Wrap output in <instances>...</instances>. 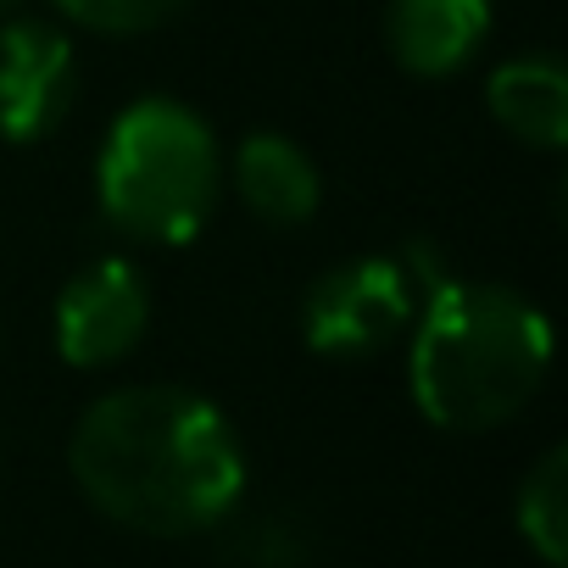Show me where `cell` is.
<instances>
[{
  "mask_svg": "<svg viewBox=\"0 0 568 568\" xmlns=\"http://www.w3.org/2000/svg\"><path fill=\"white\" fill-rule=\"evenodd\" d=\"M68 474L106 524L151 540L217 529L251 479L234 418L212 396L162 379L95 396L68 435Z\"/></svg>",
  "mask_w": 568,
  "mask_h": 568,
  "instance_id": "6da1fadb",
  "label": "cell"
},
{
  "mask_svg": "<svg viewBox=\"0 0 568 568\" xmlns=\"http://www.w3.org/2000/svg\"><path fill=\"white\" fill-rule=\"evenodd\" d=\"M551 374V318L513 284L452 278L407 329V396L446 435L513 424Z\"/></svg>",
  "mask_w": 568,
  "mask_h": 568,
  "instance_id": "7a4b0ae2",
  "label": "cell"
},
{
  "mask_svg": "<svg viewBox=\"0 0 568 568\" xmlns=\"http://www.w3.org/2000/svg\"><path fill=\"white\" fill-rule=\"evenodd\" d=\"M223 195V145L212 123L173 101H129L95 151V206L140 245H190Z\"/></svg>",
  "mask_w": 568,
  "mask_h": 568,
  "instance_id": "3957f363",
  "label": "cell"
},
{
  "mask_svg": "<svg viewBox=\"0 0 568 568\" xmlns=\"http://www.w3.org/2000/svg\"><path fill=\"white\" fill-rule=\"evenodd\" d=\"M418 318V291L407 284L396 251H368L318 273L302 296V341L329 363H363L407 341Z\"/></svg>",
  "mask_w": 568,
  "mask_h": 568,
  "instance_id": "277c9868",
  "label": "cell"
},
{
  "mask_svg": "<svg viewBox=\"0 0 568 568\" xmlns=\"http://www.w3.org/2000/svg\"><path fill=\"white\" fill-rule=\"evenodd\" d=\"M151 329V284L129 256H101L79 267L51 307V341L68 368H118Z\"/></svg>",
  "mask_w": 568,
  "mask_h": 568,
  "instance_id": "5b68a950",
  "label": "cell"
},
{
  "mask_svg": "<svg viewBox=\"0 0 568 568\" xmlns=\"http://www.w3.org/2000/svg\"><path fill=\"white\" fill-rule=\"evenodd\" d=\"M79 101V51L68 29L45 18H7L0 23V140L40 145L51 140Z\"/></svg>",
  "mask_w": 568,
  "mask_h": 568,
  "instance_id": "8992f818",
  "label": "cell"
},
{
  "mask_svg": "<svg viewBox=\"0 0 568 568\" xmlns=\"http://www.w3.org/2000/svg\"><path fill=\"white\" fill-rule=\"evenodd\" d=\"M240 195V206L251 217H262L267 229H302L318 217L324 206V173L318 162L278 129H251L223 173Z\"/></svg>",
  "mask_w": 568,
  "mask_h": 568,
  "instance_id": "52a82bcc",
  "label": "cell"
},
{
  "mask_svg": "<svg viewBox=\"0 0 568 568\" xmlns=\"http://www.w3.org/2000/svg\"><path fill=\"white\" fill-rule=\"evenodd\" d=\"M490 40V0H390L385 45L413 79H457Z\"/></svg>",
  "mask_w": 568,
  "mask_h": 568,
  "instance_id": "ba28073f",
  "label": "cell"
},
{
  "mask_svg": "<svg viewBox=\"0 0 568 568\" xmlns=\"http://www.w3.org/2000/svg\"><path fill=\"white\" fill-rule=\"evenodd\" d=\"M485 106L507 140L524 151H562L568 145V73L551 51L507 57L485 73Z\"/></svg>",
  "mask_w": 568,
  "mask_h": 568,
  "instance_id": "9c48e42d",
  "label": "cell"
},
{
  "mask_svg": "<svg viewBox=\"0 0 568 568\" xmlns=\"http://www.w3.org/2000/svg\"><path fill=\"white\" fill-rule=\"evenodd\" d=\"M513 524H518L524 546L546 568H562L568 562V452L562 446H546L535 457V468L518 479Z\"/></svg>",
  "mask_w": 568,
  "mask_h": 568,
  "instance_id": "30bf717a",
  "label": "cell"
},
{
  "mask_svg": "<svg viewBox=\"0 0 568 568\" xmlns=\"http://www.w3.org/2000/svg\"><path fill=\"white\" fill-rule=\"evenodd\" d=\"M57 18L84 29V34H106V40H134V34H156L168 29L190 0H51Z\"/></svg>",
  "mask_w": 568,
  "mask_h": 568,
  "instance_id": "8fae6325",
  "label": "cell"
},
{
  "mask_svg": "<svg viewBox=\"0 0 568 568\" xmlns=\"http://www.w3.org/2000/svg\"><path fill=\"white\" fill-rule=\"evenodd\" d=\"M23 7H29V0H0V23H7V18H18Z\"/></svg>",
  "mask_w": 568,
  "mask_h": 568,
  "instance_id": "7c38bea8",
  "label": "cell"
}]
</instances>
